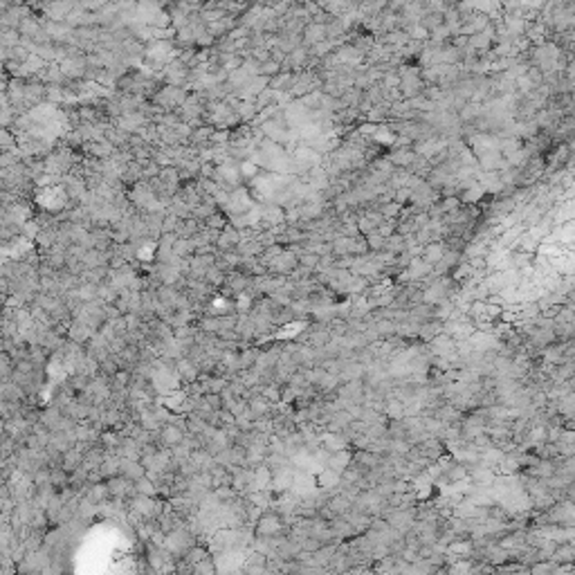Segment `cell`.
Here are the masks:
<instances>
[{
  "label": "cell",
  "mask_w": 575,
  "mask_h": 575,
  "mask_svg": "<svg viewBox=\"0 0 575 575\" xmlns=\"http://www.w3.org/2000/svg\"><path fill=\"white\" fill-rule=\"evenodd\" d=\"M162 443H166V445H171V447H178L182 443V431L178 429V427L169 425L164 431H162Z\"/></svg>",
  "instance_id": "obj_1"
},
{
  "label": "cell",
  "mask_w": 575,
  "mask_h": 575,
  "mask_svg": "<svg viewBox=\"0 0 575 575\" xmlns=\"http://www.w3.org/2000/svg\"><path fill=\"white\" fill-rule=\"evenodd\" d=\"M279 528H281V523H279L277 517H263L259 522V526H256V530H259V535H270V533H277Z\"/></svg>",
  "instance_id": "obj_2"
},
{
  "label": "cell",
  "mask_w": 575,
  "mask_h": 575,
  "mask_svg": "<svg viewBox=\"0 0 575 575\" xmlns=\"http://www.w3.org/2000/svg\"><path fill=\"white\" fill-rule=\"evenodd\" d=\"M108 488H110V495H115V497L126 495V490H128V476H112V479L108 481Z\"/></svg>",
  "instance_id": "obj_3"
},
{
  "label": "cell",
  "mask_w": 575,
  "mask_h": 575,
  "mask_svg": "<svg viewBox=\"0 0 575 575\" xmlns=\"http://www.w3.org/2000/svg\"><path fill=\"white\" fill-rule=\"evenodd\" d=\"M124 472H126L128 479L137 481V479H142L144 474H146V468H142L139 463H135V461H131V458H128L126 463H124Z\"/></svg>",
  "instance_id": "obj_4"
},
{
  "label": "cell",
  "mask_w": 575,
  "mask_h": 575,
  "mask_svg": "<svg viewBox=\"0 0 575 575\" xmlns=\"http://www.w3.org/2000/svg\"><path fill=\"white\" fill-rule=\"evenodd\" d=\"M178 373H180V378H182V380L191 382V380H196L198 368L193 366V364H189V362H180V364H178Z\"/></svg>",
  "instance_id": "obj_5"
},
{
  "label": "cell",
  "mask_w": 575,
  "mask_h": 575,
  "mask_svg": "<svg viewBox=\"0 0 575 575\" xmlns=\"http://www.w3.org/2000/svg\"><path fill=\"white\" fill-rule=\"evenodd\" d=\"M70 335H72V341H83L85 337H90V328L85 324H72Z\"/></svg>",
  "instance_id": "obj_6"
},
{
  "label": "cell",
  "mask_w": 575,
  "mask_h": 575,
  "mask_svg": "<svg viewBox=\"0 0 575 575\" xmlns=\"http://www.w3.org/2000/svg\"><path fill=\"white\" fill-rule=\"evenodd\" d=\"M135 483H137V485H135V490H137L139 495H149V497L155 495V488H153V483H151V479L142 476V479H137Z\"/></svg>",
  "instance_id": "obj_7"
},
{
  "label": "cell",
  "mask_w": 575,
  "mask_h": 575,
  "mask_svg": "<svg viewBox=\"0 0 575 575\" xmlns=\"http://www.w3.org/2000/svg\"><path fill=\"white\" fill-rule=\"evenodd\" d=\"M223 387H225L223 380H209V382H207V389L211 391V393H220V391H223Z\"/></svg>",
  "instance_id": "obj_8"
},
{
  "label": "cell",
  "mask_w": 575,
  "mask_h": 575,
  "mask_svg": "<svg viewBox=\"0 0 575 575\" xmlns=\"http://www.w3.org/2000/svg\"><path fill=\"white\" fill-rule=\"evenodd\" d=\"M95 292H97V290H95V286H83V288H81V290H79V297H83V299H90V297H95Z\"/></svg>",
  "instance_id": "obj_9"
},
{
  "label": "cell",
  "mask_w": 575,
  "mask_h": 575,
  "mask_svg": "<svg viewBox=\"0 0 575 575\" xmlns=\"http://www.w3.org/2000/svg\"><path fill=\"white\" fill-rule=\"evenodd\" d=\"M77 431H79V434H77V438H79V441H88V438L95 436L90 429H77Z\"/></svg>",
  "instance_id": "obj_10"
},
{
  "label": "cell",
  "mask_w": 575,
  "mask_h": 575,
  "mask_svg": "<svg viewBox=\"0 0 575 575\" xmlns=\"http://www.w3.org/2000/svg\"><path fill=\"white\" fill-rule=\"evenodd\" d=\"M203 324H205V326H203L205 330H218V328H220V326H218V319H216V321H213V319H207V321H203Z\"/></svg>",
  "instance_id": "obj_11"
}]
</instances>
